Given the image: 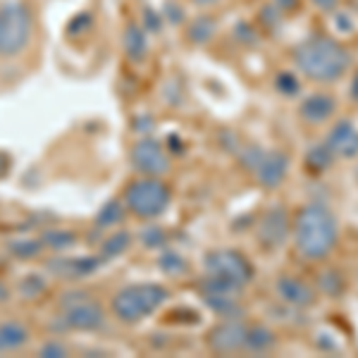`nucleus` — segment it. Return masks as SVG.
Returning a JSON list of instances; mask_svg holds the SVG:
<instances>
[{"label":"nucleus","mask_w":358,"mask_h":358,"mask_svg":"<svg viewBox=\"0 0 358 358\" xmlns=\"http://www.w3.org/2000/svg\"><path fill=\"white\" fill-rule=\"evenodd\" d=\"M34 34L31 13L22 0H8L0 5V57L13 60L27 50Z\"/></svg>","instance_id":"39448f33"},{"label":"nucleus","mask_w":358,"mask_h":358,"mask_svg":"<svg viewBox=\"0 0 358 358\" xmlns=\"http://www.w3.org/2000/svg\"><path fill=\"white\" fill-rule=\"evenodd\" d=\"M124 213H127V208H124L122 201H108V203L103 206L101 210H98L96 227L98 229H106V227H113V224L122 222Z\"/></svg>","instance_id":"393cba45"},{"label":"nucleus","mask_w":358,"mask_h":358,"mask_svg":"<svg viewBox=\"0 0 358 358\" xmlns=\"http://www.w3.org/2000/svg\"><path fill=\"white\" fill-rule=\"evenodd\" d=\"M122 203L129 215L138 220H155L172 203V189L163 182V177H141L131 179L124 187Z\"/></svg>","instance_id":"20e7f679"},{"label":"nucleus","mask_w":358,"mask_h":358,"mask_svg":"<svg viewBox=\"0 0 358 358\" xmlns=\"http://www.w3.org/2000/svg\"><path fill=\"white\" fill-rule=\"evenodd\" d=\"M160 268H163V273L167 275H177V273H182V270H187V261H184L182 256H177V253H165L163 261H160Z\"/></svg>","instance_id":"c85d7f7f"},{"label":"nucleus","mask_w":358,"mask_h":358,"mask_svg":"<svg viewBox=\"0 0 358 358\" xmlns=\"http://www.w3.org/2000/svg\"><path fill=\"white\" fill-rule=\"evenodd\" d=\"M334 160H337V155L330 151V146H327L325 141L315 143V146L306 153V167H308L313 175H322V172H327Z\"/></svg>","instance_id":"412c9836"},{"label":"nucleus","mask_w":358,"mask_h":358,"mask_svg":"<svg viewBox=\"0 0 358 358\" xmlns=\"http://www.w3.org/2000/svg\"><path fill=\"white\" fill-rule=\"evenodd\" d=\"M38 356L41 358H62V356H67V346L62 344L60 339H48V342L41 344Z\"/></svg>","instance_id":"c756f323"},{"label":"nucleus","mask_w":358,"mask_h":358,"mask_svg":"<svg viewBox=\"0 0 358 358\" xmlns=\"http://www.w3.org/2000/svg\"><path fill=\"white\" fill-rule=\"evenodd\" d=\"M29 342V327L20 320L0 322V354H13L24 349Z\"/></svg>","instance_id":"6ab92c4d"},{"label":"nucleus","mask_w":358,"mask_h":358,"mask_svg":"<svg viewBox=\"0 0 358 358\" xmlns=\"http://www.w3.org/2000/svg\"><path fill=\"white\" fill-rule=\"evenodd\" d=\"M325 143L339 160H351L358 155V127L351 120H339L327 131Z\"/></svg>","instance_id":"2eb2a0df"},{"label":"nucleus","mask_w":358,"mask_h":358,"mask_svg":"<svg viewBox=\"0 0 358 358\" xmlns=\"http://www.w3.org/2000/svg\"><path fill=\"white\" fill-rule=\"evenodd\" d=\"M129 160L134 172L141 177H165L172 167L170 153L165 151V146L158 138L151 136L138 138L129 151Z\"/></svg>","instance_id":"1a4fd4ad"},{"label":"nucleus","mask_w":358,"mask_h":358,"mask_svg":"<svg viewBox=\"0 0 358 358\" xmlns=\"http://www.w3.org/2000/svg\"><path fill=\"white\" fill-rule=\"evenodd\" d=\"M292 67L301 74V79L317 86L337 84L349 74L354 65L349 45L330 34H308L289 50Z\"/></svg>","instance_id":"f257e3e1"},{"label":"nucleus","mask_w":358,"mask_h":358,"mask_svg":"<svg viewBox=\"0 0 358 358\" xmlns=\"http://www.w3.org/2000/svg\"><path fill=\"white\" fill-rule=\"evenodd\" d=\"M10 299V287L5 285L3 280H0V303H5Z\"/></svg>","instance_id":"c9c22d12"},{"label":"nucleus","mask_w":358,"mask_h":358,"mask_svg":"<svg viewBox=\"0 0 358 358\" xmlns=\"http://www.w3.org/2000/svg\"><path fill=\"white\" fill-rule=\"evenodd\" d=\"M199 294L213 313H217L220 317H239L241 313L239 287L229 285V282H224V280H217V277L206 275L203 282L199 285Z\"/></svg>","instance_id":"9d476101"},{"label":"nucleus","mask_w":358,"mask_h":358,"mask_svg":"<svg viewBox=\"0 0 358 358\" xmlns=\"http://www.w3.org/2000/svg\"><path fill=\"white\" fill-rule=\"evenodd\" d=\"M287 239H292V217L287 215L285 208H270L258 224V244L265 251H275L285 246Z\"/></svg>","instance_id":"f8f14e48"},{"label":"nucleus","mask_w":358,"mask_h":358,"mask_svg":"<svg viewBox=\"0 0 358 358\" xmlns=\"http://www.w3.org/2000/svg\"><path fill=\"white\" fill-rule=\"evenodd\" d=\"M203 270L206 275L229 282L239 289H244L253 280V263L248 261L246 253L236 251V248H213V251H208L203 256Z\"/></svg>","instance_id":"6e6552de"},{"label":"nucleus","mask_w":358,"mask_h":358,"mask_svg":"<svg viewBox=\"0 0 358 358\" xmlns=\"http://www.w3.org/2000/svg\"><path fill=\"white\" fill-rule=\"evenodd\" d=\"M217 31H220V27H217V20L213 17L208 10L203 13H199L196 17L187 22V29H184V38H187L192 45H199V48H203V45H210L215 41Z\"/></svg>","instance_id":"a211bd4d"},{"label":"nucleus","mask_w":358,"mask_h":358,"mask_svg":"<svg viewBox=\"0 0 358 358\" xmlns=\"http://www.w3.org/2000/svg\"><path fill=\"white\" fill-rule=\"evenodd\" d=\"M334 115H337V98L325 89L306 94L299 103V117L306 124H327Z\"/></svg>","instance_id":"4468645a"},{"label":"nucleus","mask_w":358,"mask_h":358,"mask_svg":"<svg viewBox=\"0 0 358 358\" xmlns=\"http://www.w3.org/2000/svg\"><path fill=\"white\" fill-rule=\"evenodd\" d=\"M5 172H8V158H5V155H0V177H3Z\"/></svg>","instance_id":"e433bc0d"},{"label":"nucleus","mask_w":358,"mask_h":358,"mask_svg":"<svg viewBox=\"0 0 358 358\" xmlns=\"http://www.w3.org/2000/svg\"><path fill=\"white\" fill-rule=\"evenodd\" d=\"M41 241L45 248H53V251H65L77 244V234L69 232V229H45L41 234Z\"/></svg>","instance_id":"a878e982"},{"label":"nucleus","mask_w":358,"mask_h":358,"mask_svg":"<svg viewBox=\"0 0 358 358\" xmlns=\"http://www.w3.org/2000/svg\"><path fill=\"white\" fill-rule=\"evenodd\" d=\"M57 306H60V320L67 330L96 332L106 325V308L84 289H69L60 294Z\"/></svg>","instance_id":"423d86ee"},{"label":"nucleus","mask_w":358,"mask_h":358,"mask_svg":"<svg viewBox=\"0 0 358 358\" xmlns=\"http://www.w3.org/2000/svg\"><path fill=\"white\" fill-rule=\"evenodd\" d=\"M277 344L275 332L270 330L268 325H261V322H248L246 327V354H270Z\"/></svg>","instance_id":"aec40b11"},{"label":"nucleus","mask_w":358,"mask_h":358,"mask_svg":"<svg viewBox=\"0 0 358 358\" xmlns=\"http://www.w3.org/2000/svg\"><path fill=\"white\" fill-rule=\"evenodd\" d=\"M122 50L129 62H143L151 53V41H148V31L141 27V22H129L122 31Z\"/></svg>","instance_id":"f3484780"},{"label":"nucleus","mask_w":358,"mask_h":358,"mask_svg":"<svg viewBox=\"0 0 358 358\" xmlns=\"http://www.w3.org/2000/svg\"><path fill=\"white\" fill-rule=\"evenodd\" d=\"M163 17L167 22H172V24H182V22H187V15L182 13V5H177L175 0H167V3H165Z\"/></svg>","instance_id":"7c9ffc66"},{"label":"nucleus","mask_w":358,"mask_h":358,"mask_svg":"<svg viewBox=\"0 0 358 358\" xmlns=\"http://www.w3.org/2000/svg\"><path fill=\"white\" fill-rule=\"evenodd\" d=\"M101 265V258H53V261L45 263V270L50 275L60 277V280L74 282V280H82V277L96 273V268Z\"/></svg>","instance_id":"dca6fc26"},{"label":"nucleus","mask_w":358,"mask_h":358,"mask_svg":"<svg viewBox=\"0 0 358 358\" xmlns=\"http://www.w3.org/2000/svg\"><path fill=\"white\" fill-rule=\"evenodd\" d=\"M165 24V17L163 13H155L151 8H143V15H141V27L146 29L148 34H160V29Z\"/></svg>","instance_id":"cd10ccee"},{"label":"nucleus","mask_w":358,"mask_h":358,"mask_svg":"<svg viewBox=\"0 0 358 358\" xmlns=\"http://www.w3.org/2000/svg\"><path fill=\"white\" fill-rule=\"evenodd\" d=\"M356 179H358V170H356Z\"/></svg>","instance_id":"4c0bfd02"},{"label":"nucleus","mask_w":358,"mask_h":358,"mask_svg":"<svg viewBox=\"0 0 358 358\" xmlns=\"http://www.w3.org/2000/svg\"><path fill=\"white\" fill-rule=\"evenodd\" d=\"M241 163L253 175L258 187L275 192V189L282 187L287 175H289L292 160L285 151H265V148L248 146L241 151Z\"/></svg>","instance_id":"0eeeda50"},{"label":"nucleus","mask_w":358,"mask_h":358,"mask_svg":"<svg viewBox=\"0 0 358 358\" xmlns=\"http://www.w3.org/2000/svg\"><path fill=\"white\" fill-rule=\"evenodd\" d=\"M275 294L282 303L292 308H313L317 301V292L306 280L296 275H280L275 280Z\"/></svg>","instance_id":"ddd939ff"},{"label":"nucleus","mask_w":358,"mask_h":358,"mask_svg":"<svg viewBox=\"0 0 358 358\" xmlns=\"http://www.w3.org/2000/svg\"><path fill=\"white\" fill-rule=\"evenodd\" d=\"M167 299H170V289L155 285V282L127 285L115 292V296L110 299V310L122 325H138L158 308H163Z\"/></svg>","instance_id":"7ed1b4c3"},{"label":"nucleus","mask_w":358,"mask_h":358,"mask_svg":"<svg viewBox=\"0 0 358 358\" xmlns=\"http://www.w3.org/2000/svg\"><path fill=\"white\" fill-rule=\"evenodd\" d=\"M141 239H143V244L151 246V248H153V246H160V244H163V229H158V227L143 229Z\"/></svg>","instance_id":"473e14b6"},{"label":"nucleus","mask_w":358,"mask_h":358,"mask_svg":"<svg viewBox=\"0 0 358 358\" xmlns=\"http://www.w3.org/2000/svg\"><path fill=\"white\" fill-rule=\"evenodd\" d=\"M45 289H48V282H45L43 275H27V277H22L20 285H17V292H20V296L24 299V301H34V299L45 294Z\"/></svg>","instance_id":"bb28decb"},{"label":"nucleus","mask_w":358,"mask_h":358,"mask_svg":"<svg viewBox=\"0 0 358 358\" xmlns=\"http://www.w3.org/2000/svg\"><path fill=\"white\" fill-rule=\"evenodd\" d=\"M246 327L241 317H222L217 325H213L206 334V346L210 354L217 356H234L241 354L246 346Z\"/></svg>","instance_id":"9b49d317"},{"label":"nucleus","mask_w":358,"mask_h":358,"mask_svg":"<svg viewBox=\"0 0 358 358\" xmlns=\"http://www.w3.org/2000/svg\"><path fill=\"white\" fill-rule=\"evenodd\" d=\"M189 3H192L194 8H199V10H213L215 5H220L222 0H189Z\"/></svg>","instance_id":"f704fd0d"},{"label":"nucleus","mask_w":358,"mask_h":358,"mask_svg":"<svg viewBox=\"0 0 358 358\" xmlns=\"http://www.w3.org/2000/svg\"><path fill=\"white\" fill-rule=\"evenodd\" d=\"M43 248L45 246L41 241V236H38V239H13V241H8V251L13 253L15 258H22V261L41 256Z\"/></svg>","instance_id":"b1692460"},{"label":"nucleus","mask_w":358,"mask_h":358,"mask_svg":"<svg viewBox=\"0 0 358 358\" xmlns=\"http://www.w3.org/2000/svg\"><path fill=\"white\" fill-rule=\"evenodd\" d=\"M131 244V234L129 232H115L108 236L106 241H103V246H101V263H106V261H113V258H117V256H122V253L129 248Z\"/></svg>","instance_id":"5701e85b"},{"label":"nucleus","mask_w":358,"mask_h":358,"mask_svg":"<svg viewBox=\"0 0 358 358\" xmlns=\"http://www.w3.org/2000/svg\"><path fill=\"white\" fill-rule=\"evenodd\" d=\"M339 244V220L325 203H306L292 217V246L303 261L320 263Z\"/></svg>","instance_id":"f03ea898"},{"label":"nucleus","mask_w":358,"mask_h":358,"mask_svg":"<svg viewBox=\"0 0 358 358\" xmlns=\"http://www.w3.org/2000/svg\"><path fill=\"white\" fill-rule=\"evenodd\" d=\"M270 3H273L275 8L287 17V15H294V10L299 8V3H301V0H270Z\"/></svg>","instance_id":"72a5a7b5"},{"label":"nucleus","mask_w":358,"mask_h":358,"mask_svg":"<svg viewBox=\"0 0 358 358\" xmlns=\"http://www.w3.org/2000/svg\"><path fill=\"white\" fill-rule=\"evenodd\" d=\"M275 89L277 94L287 96V98H296L301 96V74L296 69H280L275 74Z\"/></svg>","instance_id":"4be33fe9"},{"label":"nucleus","mask_w":358,"mask_h":358,"mask_svg":"<svg viewBox=\"0 0 358 358\" xmlns=\"http://www.w3.org/2000/svg\"><path fill=\"white\" fill-rule=\"evenodd\" d=\"M306 3H308L313 10H317V13L332 15V13H337V10H339V3H342V0H306Z\"/></svg>","instance_id":"2f4dec72"}]
</instances>
